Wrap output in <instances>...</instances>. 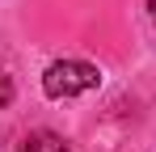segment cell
I'll return each instance as SVG.
<instances>
[{
    "label": "cell",
    "instance_id": "6da1fadb",
    "mask_svg": "<svg viewBox=\"0 0 156 152\" xmlns=\"http://www.w3.org/2000/svg\"><path fill=\"white\" fill-rule=\"evenodd\" d=\"M97 85H101V72H97L93 63H84V59H55L51 68L42 72V93L55 97V101L89 93V89H97Z\"/></svg>",
    "mask_w": 156,
    "mask_h": 152
},
{
    "label": "cell",
    "instance_id": "7a4b0ae2",
    "mask_svg": "<svg viewBox=\"0 0 156 152\" xmlns=\"http://www.w3.org/2000/svg\"><path fill=\"white\" fill-rule=\"evenodd\" d=\"M17 152H72L63 144V135H55V131H30L26 139L17 144Z\"/></svg>",
    "mask_w": 156,
    "mask_h": 152
},
{
    "label": "cell",
    "instance_id": "3957f363",
    "mask_svg": "<svg viewBox=\"0 0 156 152\" xmlns=\"http://www.w3.org/2000/svg\"><path fill=\"white\" fill-rule=\"evenodd\" d=\"M13 93H17V89H13V76H9V72H0V110L13 101Z\"/></svg>",
    "mask_w": 156,
    "mask_h": 152
},
{
    "label": "cell",
    "instance_id": "277c9868",
    "mask_svg": "<svg viewBox=\"0 0 156 152\" xmlns=\"http://www.w3.org/2000/svg\"><path fill=\"white\" fill-rule=\"evenodd\" d=\"M148 13H152V25H156V0H148Z\"/></svg>",
    "mask_w": 156,
    "mask_h": 152
}]
</instances>
